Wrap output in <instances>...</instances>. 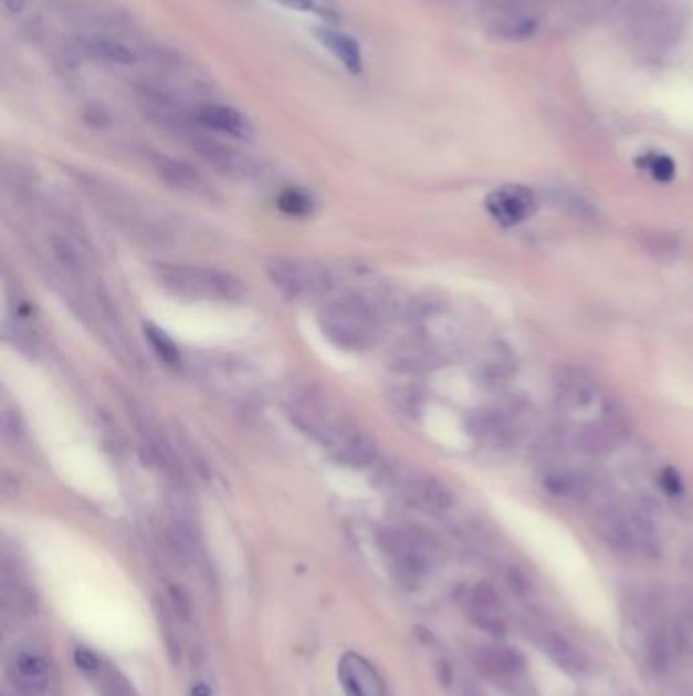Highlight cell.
Listing matches in <instances>:
<instances>
[{
	"mask_svg": "<svg viewBox=\"0 0 693 696\" xmlns=\"http://www.w3.org/2000/svg\"><path fill=\"white\" fill-rule=\"evenodd\" d=\"M287 414L303 434L344 467L366 469L377 463L375 440L342 412L340 405L314 385L291 393Z\"/></svg>",
	"mask_w": 693,
	"mask_h": 696,
	"instance_id": "obj_1",
	"label": "cell"
},
{
	"mask_svg": "<svg viewBox=\"0 0 693 696\" xmlns=\"http://www.w3.org/2000/svg\"><path fill=\"white\" fill-rule=\"evenodd\" d=\"M624 635L630 652L644 671L668 674L681 658L668 599L657 593H637L627 601Z\"/></svg>",
	"mask_w": 693,
	"mask_h": 696,
	"instance_id": "obj_2",
	"label": "cell"
},
{
	"mask_svg": "<svg viewBox=\"0 0 693 696\" xmlns=\"http://www.w3.org/2000/svg\"><path fill=\"white\" fill-rule=\"evenodd\" d=\"M317 324L334 346L348 353L372 349L380 334L377 308L360 293L326 298L317 310Z\"/></svg>",
	"mask_w": 693,
	"mask_h": 696,
	"instance_id": "obj_3",
	"label": "cell"
},
{
	"mask_svg": "<svg viewBox=\"0 0 693 696\" xmlns=\"http://www.w3.org/2000/svg\"><path fill=\"white\" fill-rule=\"evenodd\" d=\"M155 279L165 292L191 302H237L242 298V283L232 273L214 267L188 263L155 266Z\"/></svg>",
	"mask_w": 693,
	"mask_h": 696,
	"instance_id": "obj_4",
	"label": "cell"
},
{
	"mask_svg": "<svg viewBox=\"0 0 693 696\" xmlns=\"http://www.w3.org/2000/svg\"><path fill=\"white\" fill-rule=\"evenodd\" d=\"M594 530L606 544L624 554L655 558L661 552L653 523L629 503L600 507L594 516Z\"/></svg>",
	"mask_w": 693,
	"mask_h": 696,
	"instance_id": "obj_5",
	"label": "cell"
},
{
	"mask_svg": "<svg viewBox=\"0 0 693 696\" xmlns=\"http://www.w3.org/2000/svg\"><path fill=\"white\" fill-rule=\"evenodd\" d=\"M380 548L395 579L405 586L423 583L440 560V548L433 538L416 528H391L382 532Z\"/></svg>",
	"mask_w": 693,
	"mask_h": 696,
	"instance_id": "obj_6",
	"label": "cell"
},
{
	"mask_svg": "<svg viewBox=\"0 0 693 696\" xmlns=\"http://www.w3.org/2000/svg\"><path fill=\"white\" fill-rule=\"evenodd\" d=\"M375 482L380 489L423 513L438 516L452 507V494L445 489V485L411 465L382 463L375 472Z\"/></svg>",
	"mask_w": 693,
	"mask_h": 696,
	"instance_id": "obj_7",
	"label": "cell"
},
{
	"mask_svg": "<svg viewBox=\"0 0 693 696\" xmlns=\"http://www.w3.org/2000/svg\"><path fill=\"white\" fill-rule=\"evenodd\" d=\"M271 283L290 300H326L334 279L326 267L303 259L277 257L266 266Z\"/></svg>",
	"mask_w": 693,
	"mask_h": 696,
	"instance_id": "obj_8",
	"label": "cell"
},
{
	"mask_svg": "<svg viewBox=\"0 0 693 696\" xmlns=\"http://www.w3.org/2000/svg\"><path fill=\"white\" fill-rule=\"evenodd\" d=\"M55 11L65 23L76 27L82 33L123 38V31L133 27L126 13L104 0H62Z\"/></svg>",
	"mask_w": 693,
	"mask_h": 696,
	"instance_id": "obj_9",
	"label": "cell"
},
{
	"mask_svg": "<svg viewBox=\"0 0 693 696\" xmlns=\"http://www.w3.org/2000/svg\"><path fill=\"white\" fill-rule=\"evenodd\" d=\"M126 409H128V418L133 419V424L137 428L140 444L145 446V450L151 456L153 463L164 470L165 475L169 477V481H174L177 487H181V482H183V479H181V467H179L176 453H174L169 440L165 438L164 430H161L157 418L153 416L145 405H140L135 399L126 402Z\"/></svg>",
	"mask_w": 693,
	"mask_h": 696,
	"instance_id": "obj_10",
	"label": "cell"
},
{
	"mask_svg": "<svg viewBox=\"0 0 693 696\" xmlns=\"http://www.w3.org/2000/svg\"><path fill=\"white\" fill-rule=\"evenodd\" d=\"M186 141L198 157H202L206 164L212 165L216 172L227 178L251 179L259 174V167L252 157L232 145L210 137L203 128L193 131Z\"/></svg>",
	"mask_w": 693,
	"mask_h": 696,
	"instance_id": "obj_11",
	"label": "cell"
},
{
	"mask_svg": "<svg viewBox=\"0 0 693 696\" xmlns=\"http://www.w3.org/2000/svg\"><path fill=\"white\" fill-rule=\"evenodd\" d=\"M474 664L486 678L494 683L515 684L527 672L525 654L513 646L486 644L474 650Z\"/></svg>",
	"mask_w": 693,
	"mask_h": 696,
	"instance_id": "obj_12",
	"label": "cell"
},
{
	"mask_svg": "<svg viewBox=\"0 0 693 696\" xmlns=\"http://www.w3.org/2000/svg\"><path fill=\"white\" fill-rule=\"evenodd\" d=\"M9 672L21 695L41 696L50 688V659L38 647H17L9 659Z\"/></svg>",
	"mask_w": 693,
	"mask_h": 696,
	"instance_id": "obj_13",
	"label": "cell"
},
{
	"mask_svg": "<svg viewBox=\"0 0 693 696\" xmlns=\"http://www.w3.org/2000/svg\"><path fill=\"white\" fill-rule=\"evenodd\" d=\"M74 662L77 671L98 688L102 696H139L123 672L90 647H76Z\"/></svg>",
	"mask_w": 693,
	"mask_h": 696,
	"instance_id": "obj_14",
	"label": "cell"
},
{
	"mask_svg": "<svg viewBox=\"0 0 693 696\" xmlns=\"http://www.w3.org/2000/svg\"><path fill=\"white\" fill-rule=\"evenodd\" d=\"M489 215L503 227H517L533 216L537 208L535 194L525 186H501L498 190L491 191L486 198Z\"/></svg>",
	"mask_w": 693,
	"mask_h": 696,
	"instance_id": "obj_15",
	"label": "cell"
},
{
	"mask_svg": "<svg viewBox=\"0 0 693 696\" xmlns=\"http://www.w3.org/2000/svg\"><path fill=\"white\" fill-rule=\"evenodd\" d=\"M468 620L479 630L494 637L506 635V621L503 615V601L496 589L489 583L474 584L466 595Z\"/></svg>",
	"mask_w": 693,
	"mask_h": 696,
	"instance_id": "obj_16",
	"label": "cell"
},
{
	"mask_svg": "<svg viewBox=\"0 0 693 696\" xmlns=\"http://www.w3.org/2000/svg\"><path fill=\"white\" fill-rule=\"evenodd\" d=\"M76 51L92 62L102 65H118L130 67L139 62V51L128 45L125 39L116 35H101V33H82L77 35Z\"/></svg>",
	"mask_w": 693,
	"mask_h": 696,
	"instance_id": "obj_17",
	"label": "cell"
},
{
	"mask_svg": "<svg viewBox=\"0 0 693 696\" xmlns=\"http://www.w3.org/2000/svg\"><path fill=\"white\" fill-rule=\"evenodd\" d=\"M338 678L346 696H387L377 668L356 652H346L338 662Z\"/></svg>",
	"mask_w": 693,
	"mask_h": 696,
	"instance_id": "obj_18",
	"label": "cell"
},
{
	"mask_svg": "<svg viewBox=\"0 0 693 696\" xmlns=\"http://www.w3.org/2000/svg\"><path fill=\"white\" fill-rule=\"evenodd\" d=\"M193 121L198 127L218 135H227L232 139H249L252 135L251 123L246 116L218 102H200L193 106Z\"/></svg>",
	"mask_w": 693,
	"mask_h": 696,
	"instance_id": "obj_19",
	"label": "cell"
},
{
	"mask_svg": "<svg viewBox=\"0 0 693 696\" xmlns=\"http://www.w3.org/2000/svg\"><path fill=\"white\" fill-rule=\"evenodd\" d=\"M533 635H535V644L559 671L566 672L569 676H584L590 671V662L586 658V654L580 647L574 646L566 635L549 627H537Z\"/></svg>",
	"mask_w": 693,
	"mask_h": 696,
	"instance_id": "obj_20",
	"label": "cell"
},
{
	"mask_svg": "<svg viewBox=\"0 0 693 696\" xmlns=\"http://www.w3.org/2000/svg\"><path fill=\"white\" fill-rule=\"evenodd\" d=\"M314 35L340 62L348 74L360 76L365 72V55L353 35L344 33L342 29L334 27V23L315 25Z\"/></svg>",
	"mask_w": 693,
	"mask_h": 696,
	"instance_id": "obj_21",
	"label": "cell"
},
{
	"mask_svg": "<svg viewBox=\"0 0 693 696\" xmlns=\"http://www.w3.org/2000/svg\"><path fill=\"white\" fill-rule=\"evenodd\" d=\"M151 165L155 174L176 190L189 191V194H203L208 190L206 178L188 162L157 153L151 157Z\"/></svg>",
	"mask_w": 693,
	"mask_h": 696,
	"instance_id": "obj_22",
	"label": "cell"
},
{
	"mask_svg": "<svg viewBox=\"0 0 693 696\" xmlns=\"http://www.w3.org/2000/svg\"><path fill=\"white\" fill-rule=\"evenodd\" d=\"M620 426L617 422L602 419L584 426L576 434V448L588 456H602L610 453L620 440Z\"/></svg>",
	"mask_w": 693,
	"mask_h": 696,
	"instance_id": "obj_23",
	"label": "cell"
},
{
	"mask_svg": "<svg viewBox=\"0 0 693 696\" xmlns=\"http://www.w3.org/2000/svg\"><path fill=\"white\" fill-rule=\"evenodd\" d=\"M681 656L693 659V591H680L669 601Z\"/></svg>",
	"mask_w": 693,
	"mask_h": 696,
	"instance_id": "obj_24",
	"label": "cell"
},
{
	"mask_svg": "<svg viewBox=\"0 0 693 696\" xmlns=\"http://www.w3.org/2000/svg\"><path fill=\"white\" fill-rule=\"evenodd\" d=\"M592 479L594 477L581 470L557 469L545 477V487L557 497L584 499V497H590L592 487H596V481Z\"/></svg>",
	"mask_w": 693,
	"mask_h": 696,
	"instance_id": "obj_25",
	"label": "cell"
},
{
	"mask_svg": "<svg viewBox=\"0 0 693 696\" xmlns=\"http://www.w3.org/2000/svg\"><path fill=\"white\" fill-rule=\"evenodd\" d=\"M557 397L561 405H566L569 409H580L592 404L596 397V383L580 371H571L559 381Z\"/></svg>",
	"mask_w": 693,
	"mask_h": 696,
	"instance_id": "obj_26",
	"label": "cell"
},
{
	"mask_svg": "<svg viewBox=\"0 0 693 696\" xmlns=\"http://www.w3.org/2000/svg\"><path fill=\"white\" fill-rule=\"evenodd\" d=\"M273 2H277L281 7L290 9V11L315 14V17H319L324 23H336V21H338L336 9L332 7L329 0H273Z\"/></svg>",
	"mask_w": 693,
	"mask_h": 696,
	"instance_id": "obj_27",
	"label": "cell"
},
{
	"mask_svg": "<svg viewBox=\"0 0 693 696\" xmlns=\"http://www.w3.org/2000/svg\"><path fill=\"white\" fill-rule=\"evenodd\" d=\"M639 165L659 181H671L675 178V164L671 157L663 155V153H647L639 159Z\"/></svg>",
	"mask_w": 693,
	"mask_h": 696,
	"instance_id": "obj_28",
	"label": "cell"
},
{
	"mask_svg": "<svg viewBox=\"0 0 693 696\" xmlns=\"http://www.w3.org/2000/svg\"><path fill=\"white\" fill-rule=\"evenodd\" d=\"M145 332H147V339L151 341L155 353L161 356L164 361H167V363L176 365L177 361H179V349H177L176 342L171 341L164 330L155 329L153 324H147Z\"/></svg>",
	"mask_w": 693,
	"mask_h": 696,
	"instance_id": "obj_29",
	"label": "cell"
},
{
	"mask_svg": "<svg viewBox=\"0 0 693 696\" xmlns=\"http://www.w3.org/2000/svg\"><path fill=\"white\" fill-rule=\"evenodd\" d=\"M281 206L291 212V215H302L307 210V200L303 198L300 191L290 190L283 194V198H281Z\"/></svg>",
	"mask_w": 693,
	"mask_h": 696,
	"instance_id": "obj_30",
	"label": "cell"
},
{
	"mask_svg": "<svg viewBox=\"0 0 693 696\" xmlns=\"http://www.w3.org/2000/svg\"><path fill=\"white\" fill-rule=\"evenodd\" d=\"M661 482H663V489H665L669 495L681 494V481L675 470H665V472H663V479H661Z\"/></svg>",
	"mask_w": 693,
	"mask_h": 696,
	"instance_id": "obj_31",
	"label": "cell"
},
{
	"mask_svg": "<svg viewBox=\"0 0 693 696\" xmlns=\"http://www.w3.org/2000/svg\"><path fill=\"white\" fill-rule=\"evenodd\" d=\"M4 11L11 14H19L25 11V0H2Z\"/></svg>",
	"mask_w": 693,
	"mask_h": 696,
	"instance_id": "obj_32",
	"label": "cell"
},
{
	"mask_svg": "<svg viewBox=\"0 0 693 696\" xmlns=\"http://www.w3.org/2000/svg\"><path fill=\"white\" fill-rule=\"evenodd\" d=\"M191 696H212V690L208 684L198 683L191 688Z\"/></svg>",
	"mask_w": 693,
	"mask_h": 696,
	"instance_id": "obj_33",
	"label": "cell"
}]
</instances>
